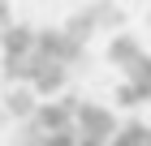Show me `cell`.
<instances>
[{"label": "cell", "mask_w": 151, "mask_h": 146, "mask_svg": "<svg viewBox=\"0 0 151 146\" xmlns=\"http://www.w3.org/2000/svg\"><path fill=\"white\" fill-rule=\"evenodd\" d=\"M4 22H9V17H4V4H0V34H4Z\"/></svg>", "instance_id": "cell-1"}]
</instances>
